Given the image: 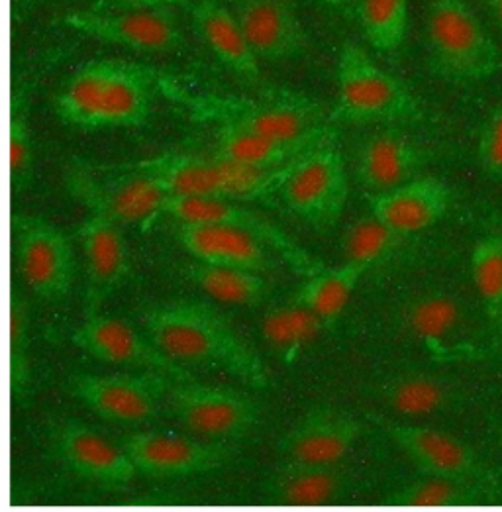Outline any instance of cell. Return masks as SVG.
Returning a JSON list of instances; mask_svg holds the SVG:
<instances>
[{"mask_svg": "<svg viewBox=\"0 0 502 512\" xmlns=\"http://www.w3.org/2000/svg\"><path fill=\"white\" fill-rule=\"evenodd\" d=\"M144 332L163 356L181 367L222 371L255 391H267L271 385L267 363L210 303H157L144 312Z\"/></svg>", "mask_w": 502, "mask_h": 512, "instance_id": "obj_1", "label": "cell"}, {"mask_svg": "<svg viewBox=\"0 0 502 512\" xmlns=\"http://www.w3.org/2000/svg\"><path fill=\"white\" fill-rule=\"evenodd\" d=\"M153 67L124 59H93L77 67L53 97V112L69 128L101 132L142 128L161 91Z\"/></svg>", "mask_w": 502, "mask_h": 512, "instance_id": "obj_2", "label": "cell"}, {"mask_svg": "<svg viewBox=\"0 0 502 512\" xmlns=\"http://www.w3.org/2000/svg\"><path fill=\"white\" fill-rule=\"evenodd\" d=\"M161 91L183 104L199 122L250 134L295 138L328 120L324 104L295 91H263L259 95L189 93L161 79Z\"/></svg>", "mask_w": 502, "mask_h": 512, "instance_id": "obj_3", "label": "cell"}, {"mask_svg": "<svg viewBox=\"0 0 502 512\" xmlns=\"http://www.w3.org/2000/svg\"><path fill=\"white\" fill-rule=\"evenodd\" d=\"M67 193L87 210L118 226L151 230L165 216L167 191L140 163L101 165L77 159L65 173Z\"/></svg>", "mask_w": 502, "mask_h": 512, "instance_id": "obj_4", "label": "cell"}, {"mask_svg": "<svg viewBox=\"0 0 502 512\" xmlns=\"http://www.w3.org/2000/svg\"><path fill=\"white\" fill-rule=\"evenodd\" d=\"M424 36L428 69L446 83H481L502 69L497 42L465 0H430Z\"/></svg>", "mask_w": 502, "mask_h": 512, "instance_id": "obj_5", "label": "cell"}, {"mask_svg": "<svg viewBox=\"0 0 502 512\" xmlns=\"http://www.w3.org/2000/svg\"><path fill=\"white\" fill-rule=\"evenodd\" d=\"M169 197H214L236 203H269L279 199V189L289 165L261 171L218 155L167 152L140 161Z\"/></svg>", "mask_w": 502, "mask_h": 512, "instance_id": "obj_6", "label": "cell"}, {"mask_svg": "<svg viewBox=\"0 0 502 512\" xmlns=\"http://www.w3.org/2000/svg\"><path fill=\"white\" fill-rule=\"evenodd\" d=\"M336 85L330 122L397 126L422 118V106L412 91L352 42H346L338 55Z\"/></svg>", "mask_w": 502, "mask_h": 512, "instance_id": "obj_7", "label": "cell"}, {"mask_svg": "<svg viewBox=\"0 0 502 512\" xmlns=\"http://www.w3.org/2000/svg\"><path fill=\"white\" fill-rule=\"evenodd\" d=\"M350 197L346 161L336 140L324 142L295 159L281 183L279 201L304 224L324 230L344 214Z\"/></svg>", "mask_w": 502, "mask_h": 512, "instance_id": "obj_8", "label": "cell"}, {"mask_svg": "<svg viewBox=\"0 0 502 512\" xmlns=\"http://www.w3.org/2000/svg\"><path fill=\"white\" fill-rule=\"evenodd\" d=\"M165 407L193 436L212 442H236L261 422L259 405L242 391L199 383L173 381Z\"/></svg>", "mask_w": 502, "mask_h": 512, "instance_id": "obj_9", "label": "cell"}, {"mask_svg": "<svg viewBox=\"0 0 502 512\" xmlns=\"http://www.w3.org/2000/svg\"><path fill=\"white\" fill-rule=\"evenodd\" d=\"M177 381L159 371L93 375L77 373L67 379V393L102 420L126 426L153 422L165 407L171 383Z\"/></svg>", "mask_w": 502, "mask_h": 512, "instance_id": "obj_10", "label": "cell"}, {"mask_svg": "<svg viewBox=\"0 0 502 512\" xmlns=\"http://www.w3.org/2000/svg\"><path fill=\"white\" fill-rule=\"evenodd\" d=\"M14 259L26 289L40 301H63L71 295L77 263L71 240L50 220L18 214L12 220Z\"/></svg>", "mask_w": 502, "mask_h": 512, "instance_id": "obj_11", "label": "cell"}, {"mask_svg": "<svg viewBox=\"0 0 502 512\" xmlns=\"http://www.w3.org/2000/svg\"><path fill=\"white\" fill-rule=\"evenodd\" d=\"M175 8L75 10L61 22L77 34L136 53H175L185 48Z\"/></svg>", "mask_w": 502, "mask_h": 512, "instance_id": "obj_12", "label": "cell"}, {"mask_svg": "<svg viewBox=\"0 0 502 512\" xmlns=\"http://www.w3.org/2000/svg\"><path fill=\"white\" fill-rule=\"evenodd\" d=\"M136 475L150 479H185L218 471L236 458L232 442L202 440L169 430H138L120 440Z\"/></svg>", "mask_w": 502, "mask_h": 512, "instance_id": "obj_13", "label": "cell"}, {"mask_svg": "<svg viewBox=\"0 0 502 512\" xmlns=\"http://www.w3.org/2000/svg\"><path fill=\"white\" fill-rule=\"evenodd\" d=\"M71 342L101 363L118 367H136L165 373L177 381L191 379L185 367L163 356L146 332L132 322L104 312L85 314V320L75 328Z\"/></svg>", "mask_w": 502, "mask_h": 512, "instance_id": "obj_14", "label": "cell"}, {"mask_svg": "<svg viewBox=\"0 0 502 512\" xmlns=\"http://www.w3.org/2000/svg\"><path fill=\"white\" fill-rule=\"evenodd\" d=\"M165 216L173 218L177 224H220L244 230L263 242L273 254L289 263L302 277L318 271L322 265L312 259L308 252L297 246L281 228L273 222L255 214L242 203L230 199L214 197H167Z\"/></svg>", "mask_w": 502, "mask_h": 512, "instance_id": "obj_15", "label": "cell"}, {"mask_svg": "<svg viewBox=\"0 0 502 512\" xmlns=\"http://www.w3.org/2000/svg\"><path fill=\"white\" fill-rule=\"evenodd\" d=\"M77 238L85 261V314L101 312L130 273L124 228L108 218L87 214L77 228Z\"/></svg>", "mask_w": 502, "mask_h": 512, "instance_id": "obj_16", "label": "cell"}, {"mask_svg": "<svg viewBox=\"0 0 502 512\" xmlns=\"http://www.w3.org/2000/svg\"><path fill=\"white\" fill-rule=\"evenodd\" d=\"M228 6L257 59L283 63L306 52L308 34L293 0H228Z\"/></svg>", "mask_w": 502, "mask_h": 512, "instance_id": "obj_17", "label": "cell"}, {"mask_svg": "<svg viewBox=\"0 0 502 512\" xmlns=\"http://www.w3.org/2000/svg\"><path fill=\"white\" fill-rule=\"evenodd\" d=\"M55 452L73 475L99 487H124L136 477L124 448L83 422H65L55 432Z\"/></svg>", "mask_w": 502, "mask_h": 512, "instance_id": "obj_18", "label": "cell"}, {"mask_svg": "<svg viewBox=\"0 0 502 512\" xmlns=\"http://www.w3.org/2000/svg\"><path fill=\"white\" fill-rule=\"evenodd\" d=\"M363 434L361 422L346 410L312 409L279 440L283 460L340 463Z\"/></svg>", "mask_w": 502, "mask_h": 512, "instance_id": "obj_19", "label": "cell"}, {"mask_svg": "<svg viewBox=\"0 0 502 512\" xmlns=\"http://www.w3.org/2000/svg\"><path fill=\"white\" fill-rule=\"evenodd\" d=\"M385 430L422 475L452 479L483 477V465L475 450L450 432L414 424H387Z\"/></svg>", "mask_w": 502, "mask_h": 512, "instance_id": "obj_20", "label": "cell"}, {"mask_svg": "<svg viewBox=\"0 0 502 512\" xmlns=\"http://www.w3.org/2000/svg\"><path fill=\"white\" fill-rule=\"evenodd\" d=\"M452 191L438 177H414L401 185L371 195V214L402 236L436 226L450 210Z\"/></svg>", "mask_w": 502, "mask_h": 512, "instance_id": "obj_21", "label": "cell"}, {"mask_svg": "<svg viewBox=\"0 0 502 512\" xmlns=\"http://www.w3.org/2000/svg\"><path fill=\"white\" fill-rule=\"evenodd\" d=\"M336 136L338 134L332 122H326L295 138L250 134L234 128H216L212 154L250 169L271 171L293 163L302 154L324 142L336 140Z\"/></svg>", "mask_w": 502, "mask_h": 512, "instance_id": "obj_22", "label": "cell"}, {"mask_svg": "<svg viewBox=\"0 0 502 512\" xmlns=\"http://www.w3.org/2000/svg\"><path fill=\"white\" fill-rule=\"evenodd\" d=\"M181 248L206 265L269 273L275 254L248 232L220 224H177Z\"/></svg>", "mask_w": 502, "mask_h": 512, "instance_id": "obj_23", "label": "cell"}, {"mask_svg": "<svg viewBox=\"0 0 502 512\" xmlns=\"http://www.w3.org/2000/svg\"><path fill=\"white\" fill-rule=\"evenodd\" d=\"M424 165V152L395 126L371 134L355 155L357 183L371 195L414 179Z\"/></svg>", "mask_w": 502, "mask_h": 512, "instance_id": "obj_24", "label": "cell"}, {"mask_svg": "<svg viewBox=\"0 0 502 512\" xmlns=\"http://www.w3.org/2000/svg\"><path fill=\"white\" fill-rule=\"evenodd\" d=\"M193 30L210 53L236 77L257 85L261 67L228 4L220 0H195L191 8Z\"/></svg>", "mask_w": 502, "mask_h": 512, "instance_id": "obj_25", "label": "cell"}, {"mask_svg": "<svg viewBox=\"0 0 502 512\" xmlns=\"http://www.w3.org/2000/svg\"><path fill=\"white\" fill-rule=\"evenodd\" d=\"M348 475L338 463L283 460L267 479L265 493L283 505L320 507L338 501L348 489Z\"/></svg>", "mask_w": 502, "mask_h": 512, "instance_id": "obj_26", "label": "cell"}, {"mask_svg": "<svg viewBox=\"0 0 502 512\" xmlns=\"http://www.w3.org/2000/svg\"><path fill=\"white\" fill-rule=\"evenodd\" d=\"M385 405L402 416H428L453 409L461 403V387L432 371H401L377 387Z\"/></svg>", "mask_w": 502, "mask_h": 512, "instance_id": "obj_27", "label": "cell"}, {"mask_svg": "<svg viewBox=\"0 0 502 512\" xmlns=\"http://www.w3.org/2000/svg\"><path fill=\"white\" fill-rule=\"evenodd\" d=\"M367 271L365 265L355 261H344L336 267H320L304 277L293 299L314 312L330 328L348 307L353 291Z\"/></svg>", "mask_w": 502, "mask_h": 512, "instance_id": "obj_28", "label": "cell"}, {"mask_svg": "<svg viewBox=\"0 0 502 512\" xmlns=\"http://www.w3.org/2000/svg\"><path fill=\"white\" fill-rule=\"evenodd\" d=\"M326 328L314 312L291 299L267 310L261 322V336L277 358L293 363Z\"/></svg>", "mask_w": 502, "mask_h": 512, "instance_id": "obj_29", "label": "cell"}, {"mask_svg": "<svg viewBox=\"0 0 502 512\" xmlns=\"http://www.w3.org/2000/svg\"><path fill=\"white\" fill-rule=\"evenodd\" d=\"M187 277L202 293L224 305L259 307L269 299L271 293L265 275L248 269L218 267L195 261L187 267Z\"/></svg>", "mask_w": 502, "mask_h": 512, "instance_id": "obj_30", "label": "cell"}, {"mask_svg": "<svg viewBox=\"0 0 502 512\" xmlns=\"http://www.w3.org/2000/svg\"><path fill=\"white\" fill-rule=\"evenodd\" d=\"M481 479H452V477H432L422 475V479L404 485L391 495L393 505L401 507H469L479 505L487 497V487Z\"/></svg>", "mask_w": 502, "mask_h": 512, "instance_id": "obj_31", "label": "cell"}, {"mask_svg": "<svg viewBox=\"0 0 502 512\" xmlns=\"http://www.w3.org/2000/svg\"><path fill=\"white\" fill-rule=\"evenodd\" d=\"M365 42L381 53L397 52L408 34V0H352Z\"/></svg>", "mask_w": 502, "mask_h": 512, "instance_id": "obj_32", "label": "cell"}, {"mask_svg": "<svg viewBox=\"0 0 502 512\" xmlns=\"http://www.w3.org/2000/svg\"><path fill=\"white\" fill-rule=\"evenodd\" d=\"M461 318V310L452 295L430 293L416 299L404 312V328L430 346H440L452 336Z\"/></svg>", "mask_w": 502, "mask_h": 512, "instance_id": "obj_33", "label": "cell"}, {"mask_svg": "<svg viewBox=\"0 0 502 512\" xmlns=\"http://www.w3.org/2000/svg\"><path fill=\"white\" fill-rule=\"evenodd\" d=\"M404 238L406 236L391 230L373 214H369L346 230L342 238L344 261H355L371 269L375 263L395 252Z\"/></svg>", "mask_w": 502, "mask_h": 512, "instance_id": "obj_34", "label": "cell"}, {"mask_svg": "<svg viewBox=\"0 0 502 512\" xmlns=\"http://www.w3.org/2000/svg\"><path fill=\"white\" fill-rule=\"evenodd\" d=\"M471 277L491 316L501 318L502 238L487 236L477 242L471 254Z\"/></svg>", "mask_w": 502, "mask_h": 512, "instance_id": "obj_35", "label": "cell"}, {"mask_svg": "<svg viewBox=\"0 0 502 512\" xmlns=\"http://www.w3.org/2000/svg\"><path fill=\"white\" fill-rule=\"evenodd\" d=\"M34 179V138L28 124L26 101L14 95L10 108V187L22 193Z\"/></svg>", "mask_w": 502, "mask_h": 512, "instance_id": "obj_36", "label": "cell"}, {"mask_svg": "<svg viewBox=\"0 0 502 512\" xmlns=\"http://www.w3.org/2000/svg\"><path fill=\"white\" fill-rule=\"evenodd\" d=\"M28 348H30V312L20 295L10 299V383L22 389L28 377Z\"/></svg>", "mask_w": 502, "mask_h": 512, "instance_id": "obj_37", "label": "cell"}, {"mask_svg": "<svg viewBox=\"0 0 502 512\" xmlns=\"http://www.w3.org/2000/svg\"><path fill=\"white\" fill-rule=\"evenodd\" d=\"M477 155L489 177L502 179V104L489 114L483 124Z\"/></svg>", "mask_w": 502, "mask_h": 512, "instance_id": "obj_38", "label": "cell"}, {"mask_svg": "<svg viewBox=\"0 0 502 512\" xmlns=\"http://www.w3.org/2000/svg\"><path fill=\"white\" fill-rule=\"evenodd\" d=\"M195 0H95L89 8L118 10V8H177L189 6Z\"/></svg>", "mask_w": 502, "mask_h": 512, "instance_id": "obj_39", "label": "cell"}, {"mask_svg": "<svg viewBox=\"0 0 502 512\" xmlns=\"http://www.w3.org/2000/svg\"><path fill=\"white\" fill-rule=\"evenodd\" d=\"M491 16L495 18V22L502 28V0H485Z\"/></svg>", "mask_w": 502, "mask_h": 512, "instance_id": "obj_40", "label": "cell"}, {"mask_svg": "<svg viewBox=\"0 0 502 512\" xmlns=\"http://www.w3.org/2000/svg\"><path fill=\"white\" fill-rule=\"evenodd\" d=\"M320 2H324V4H328V6H344V4H348V2H352V0H320Z\"/></svg>", "mask_w": 502, "mask_h": 512, "instance_id": "obj_41", "label": "cell"}, {"mask_svg": "<svg viewBox=\"0 0 502 512\" xmlns=\"http://www.w3.org/2000/svg\"><path fill=\"white\" fill-rule=\"evenodd\" d=\"M501 318H502V310H501Z\"/></svg>", "mask_w": 502, "mask_h": 512, "instance_id": "obj_42", "label": "cell"}]
</instances>
